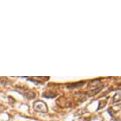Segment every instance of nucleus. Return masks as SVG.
<instances>
[{
    "label": "nucleus",
    "mask_w": 121,
    "mask_h": 121,
    "mask_svg": "<svg viewBox=\"0 0 121 121\" xmlns=\"http://www.w3.org/2000/svg\"><path fill=\"white\" fill-rule=\"evenodd\" d=\"M0 83H1L3 86H5V85L7 83V78L3 77V78H0Z\"/></svg>",
    "instance_id": "obj_6"
},
{
    "label": "nucleus",
    "mask_w": 121,
    "mask_h": 121,
    "mask_svg": "<svg viewBox=\"0 0 121 121\" xmlns=\"http://www.w3.org/2000/svg\"><path fill=\"white\" fill-rule=\"evenodd\" d=\"M106 104H107V101H101L99 102V107L97 108V110H100L101 109L104 108L106 105Z\"/></svg>",
    "instance_id": "obj_5"
},
{
    "label": "nucleus",
    "mask_w": 121,
    "mask_h": 121,
    "mask_svg": "<svg viewBox=\"0 0 121 121\" xmlns=\"http://www.w3.org/2000/svg\"><path fill=\"white\" fill-rule=\"evenodd\" d=\"M24 96L26 97L27 99L29 100H33L36 97V93L33 91H29V92H26L24 93Z\"/></svg>",
    "instance_id": "obj_4"
},
{
    "label": "nucleus",
    "mask_w": 121,
    "mask_h": 121,
    "mask_svg": "<svg viewBox=\"0 0 121 121\" xmlns=\"http://www.w3.org/2000/svg\"><path fill=\"white\" fill-rule=\"evenodd\" d=\"M85 85L84 82H77V83H73V84H68L67 86V89H75V88H78V87H82V86Z\"/></svg>",
    "instance_id": "obj_2"
},
{
    "label": "nucleus",
    "mask_w": 121,
    "mask_h": 121,
    "mask_svg": "<svg viewBox=\"0 0 121 121\" xmlns=\"http://www.w3.org/2000/svg\"><path fill=\"white\" fill-rule=\"evenodd\" d=\"M33 109L41 113H47L48 112V105L43 101H36L33 103Z\"/></svg>",
    "instance_id": "obj_1"
},
{
    "label": "nucleus",
    "mask_w": 121,
    "mask_h": 121,
    "mask_svg": "<svg viewBox=\"0 0 121 121\" xmlns=\"http://www.w3.org/2000/svg\"><path fill=\"white\" fill-rule=\"evenodd\" d=\"M103 89V86H101V87H97V88H96L95 90H90L89 91L88 93V96L89 97H93L94 96V95H96L97 93H98L100 91H101V90Z\"/></svg>",
    "instance_id": "obj_3"
}]
</instances>
